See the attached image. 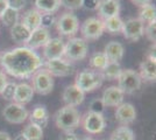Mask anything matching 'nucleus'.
<instances>
[{"label":"nucleus","mask_w":156,"mask_h":140,"mask_svg":"<svg viewBox=\"0 0 156 140\" xmlns=\"http://www.w3.org/2000/svg\"><path fill=\"white\" fill-rule=\"evenodd\" d=\"M0 64L8 75L15 78H29L43 67V61L28 47H18L0 57Z\"/></svg>","instance_id":"obj_1"},{"label":"nucleus","mask_w":156,"mask_h":140,"mask_svg":"<svg viewBox=\"0 0 156 140\" xmlns=\"http://www.w3.org/2000/svg\"><path fill=\"white\" fill-rule=\"evenodd\" d=\"M80 113L76 107L65 106L61 107L55 114V124L59 130L73 131L80 124Z\"/></svg>","instance_id":"obj_2"},{"label":"nucleus","mask_w":156,"mask_h":140,"mask_svg":"<svg viewBox=\"0 0 156 140\" xmlns=\"http://www.w3.org/2000/svg\"><path fill=\"white\" fill-rule=\"evenodd\" d=\"M104 82V77L101 73L92 70V69H85L83 71L77 74L75 85L79 88L83 92H91L98 88L101 87Z\"/></svg>","instance_id":"obj_3"},{"label":"nucleus","mask_w":156,"mask_h":140,"mask_svg":"<svg viewBox=\"0 0 156 140\" xmlns=\"http://www.w3.org/2000/svg\"><path fill=\"white\" fill-rule=\"evenodd\" d=\"M117 81L118 88L124 93H128V95L137 91L142 84V80H141L139 73H136L135 70H132V69L121 70V74Z\"/></svg>","instance_id":"obj_4"},{"label":"nucleus","mask_w":156,"mask_h":140,"mask_svg":"<svg viewBox=\"0 0 156 140\" xmlns=\"http://www.w3.org/2000/svg\"><path fill=\"white\" fill-rule=\"evenodd\" d=\"M87 55V42L82 38H71L65 43L64 56L68 61H82Z\"/></svg>","instance_id":"obj_5"},{"label":"nucleus","mask_w":156,"mask_h":140,"mask_svg":"<svg viewBox=\"0 0 156 140\" xmlns=\"http://www.w3.org/2000/svg\"><path fill=\"white\" fill-rule=\"evenodd\" d=\"M105 32L104 21L99 18H89L82 23L80 33L85 41L98 40Z\"/></svg>","instance_id":"obj_6"},{"label":"nucleus","mask_w":156,"mask_h":140,"mask_svg":"<svg viewBox=\"0 0 156 140\" xmlns=\"http://www.w3.org/2000/svg\"><path fill=\"white\" fill-rule=\"evenodd\" d=\"M33 90L39 95H48L54 89V78L46 69H39L32 76Z\"/></svg>","instance_id":"obj_7"},{"label":"nucleus","mask_w":156,"mask_h":140,"mask_svg":"<svg viewBox=\"0 0 156 140\" xmlns=\"http://www.w3.org/2000/svg\"><path fill=\"white\" fill-rule=\"evenodd\" d=\"M56 23V28L59 35L62 36H73L79 29V21L78 18L71 12H65L59 16Z\"/></svg>","instance_id":"obj_8"},{"label":"nucleus","mask_w":156,"mask_h":140,"mask_svg":"<svg viewBox=\"0 0 156 140\" xmlns=\"http://www.w3.org/2000/svg\"><path fill=\"white\" fill-rule=\"evenodd\" d=\"M80 123L83 125V128L90 134L101 133L106 126V121H105L103 114L94 113V112H90V111H87L84 114V117L80 118Z\"/></svg>","instance_id":"obj_9"},{"label":"nucleus","mask_w":156,"mask_h":140,"mask_svg":"<svg viewBox=\"0 0 156 140\" xmlns=\"http://www.w3.org/2000/svg\"><path fill=\"white\" fill-rule=\"evenodd\" d=\"M121 33L124 34L126 40L136 42L144 34V23L139 18H130L124 21Z\"/></svg>","instance_id":"obj_10"},{"label":"nucleus","mask_w":156,"mask_h":140,"mask_svg":"<svg viewBox=\"0 0 156 140\" xmlns=\"http://www.w3.org/2000/svg\"><path fill=\"white\" fill-rule=\"evenodd\" d=\"M28 111L25 105H20L18 103H9L2 110V117L6 121L11 124H22L28 119Z\"/></svg>","instance_id":"obj_11"},{"label":"nucleus","mask_w":156,"mask_h":140,"mask_svg":"<svg viewBox=\"0 0 156 140\" xmlns=\"http://www.w3.org/2000/svg\"><path fill=\"white\" fill-rule=\"evenodd\" d=\"M46 70L51 76L56 77H66L73 73V66L70 61L65 60L63 57L49 60L46 62Z\"/></svg>","instance_id":"obj_12"},{"label":"nucleus","mask_w":156,"mask_h":140,"mask_svg":"<svg viewBox=\"0 0 156 140\" xmlns=\"http://www.w3.org/2000/svg\"><path fill=\"white\" fill-rule=\"evenodd\" d=\"M65 43L61 38H50V40L43 46V56L47 61L61 59L64 56Z\"/></svg>","instance_id":"obj_13"},{"label":"nucleus","mask_w":156,"mask_h":140,"mask_svg":"<svg viewBox=\"0 0 156 140\" xmlns=\"http://www.w3.org/2000/svg\"><path fill=\"white\" fill-rule=\"evenodd\" d=\"M97 9L100 19L107 20L113 16H119L121 5L119 0H100Z\"/></svg>","instance_id":"obj_14"},{"label":"nucleus","mask_w":156,"mask_h":140,"mask_svg":"<svg viewBox=\"0 0 156 140\" xmlns=\"http://www.w3.org/2000/svg\"><path fill=\"white\" fill-rule=\"evenodd\" d=\"M62 99L65 103V105L76 107L84 102L85 93L75 84H71L64 89V91L62 93Z\"/></svg>","instance_id":"obj_15"},{"label":"nucleus","mask_w":156,"mask_h":140,"mask_svg":"<svg viewBox=\"0 0 156 140\" xmlns=\"http://www.w3.org/2000/svg\"><path fill=\"white\" fill-rule=\"evenodd\" d=\"M115 119L122 125L127 126L136 119V110L129 103H121L115 110Z\"/></svg>","instance_id":"obj_16"},{"label":"nucleus","mask_w":156,"mask_h":140,"mask_svg":"<svg viewBox=\"0 0 156 140\" xmlns=\"http://www.w3.org/2000/svg\"><path fill=\"white\" fill-rule=\"evenodd\" d=\"M124 96L125 93L117 85H112V87H108L104 90L101 100H103L105 106L117 107L118 105H120L122 103Z\"/></svg>","instance_id":"obj_17"},{"label":"nucleus","mask_w":156,"mask_h":140,"mask_svg":"<svg viewBox=\"0 0 156 140\" xmlns=\"http://www.w3.org/2000/svg\"><path fill=\"white\" fill-rule=\"evenodd\" d=\"M140 77L141 80L154 82L156 80V59L154 54H149L146 60L140 64Z\"/></svg>","instance_id":"obj_18"},{"label":"nucleus","mask_w":156,"mask_h":140,"mask_svg":"<svg viewBox=\"0 0 156 140\" xmlns=\"http://www.w3.org/2000/svg\"><path fill=\"white\" fill-rule=\"evenodd\" d=\"M49 40H50V33H49V31L46 29V28H43V27H39V28L32 31L30 36H29V40H28L26 46L34 50V49H37V48L43 47Z\"/></svg>","instance_id":"obj_19"},{"label":"nucleus","mask_w":156,"mask_h":140,"mask_svg":"<svg viewBox=\"0 0 156 140\" xmlns=\"http://www.w3.org/2000/svg\"><path fill=\"white\" fill-rule=\"evenodd\" d=\"M34 90H33L32 85L27 84V83H20L16 84V89H15V93H14L13 102L18 103L20 105H26L30 100L33 99L34 96Z\"/></svg>","instance_id":"obj_20"},{"label":"nucleus","mask_w":156,"mask_h":140,"mask_svg":"<svg viewBox=\"0 0 156 140\" xmlns=\"http://www.w3.org/2000/svg\"><path fill=\"white\" fill-rule=\"evenodd\" d=\"M103 53L107 57L108 62H119V61L122 60V57H124L125 48L120 42L111 41V42H108L105 46Z\"/></svg>","instance_id":"obj_21"},{"label":"nucleus","mask_w":156,"mask_h":140,"mask_svg":"<svg viewBox=\"0 0 156 140\" xmlns=\"http://www.w3.org/2000/svg\"><path fill=\"white\" fill-rule=\"evenodd\" d=\"M28 119L32 124H35L41 128H43L48 125V120H49L48 110L43 105H37L33 109L30 114H28Z\"/></svg>","instance_id":"obj_22"},{"label":"nucleus","mask_w":156,"mask_h":140,"mask_svg":"<svg viewBox=\"0 0 156 140\" xmlns=\"http://www.w3.org/2000/svg\"><path fill=\"white\" fill-rule=\"evenodd\" d=\"M30 31L27 28L22 22H16L11 27V38L15 43H23L27 45L30 36Z\"/></svg>","instance_id":"obj_23"},{"label":"nucleus","mask_w":156,"mask_h":140,"mask_svg":"<svg viewBox=\"0 0 156 140\" xmlns=\"http://www.w3.org/2000/svg\"><path fill=\"white\" fill-rule=\"evenodd\" d=\"M21 22L32 32L34 29L41 27V13L35 8L28 9L26 13L23 14Z\"/></svg>","instance_id":"obj_24"},{"label":"nucleus","mask_w":156,"mask_h":140,"mask_svg":"<svg viewBox=\"0 0 156 140\" xmlns=\"http://www.w3.org/2000/svg\"><path fill=\"white\" fill-rule=\"evenodd\" d=\"M35 9L40 13H55L61 7V0H34Z\"/></svg>","instance_id":"obj_25"},{"label":"nucleus","mask_w":156,"mask_h":140,"mask_svg":"<svg viewBox=\"0 0 156 140\" xmlns=\"http://www.w3.org/2000/svg\"><path fill=\"white\" fill-rule=\"evenodd\" d=\"M107 63H108V60H107V57L105 56V54L103 52L92 54L90 60H89V64H90L92 70H96L99 73H101L104 70L105 67L107 66Z\"/></svg>","instance_id":"obj_26"},{"label":"nucleus","mask_w":156,"mask_h":140,"mask_svg":"<svg viewBox=\"0 0 156 140\" xmlns=\"http://www.w3.org/2000/svg\"><path fill=\"white\" fill-rule=\"evenodd\" d=\"M121 67L119 64V62H108L105 69L101 71V75L104 77V80L114 81L118 80V77L121 74Z\"/></svg>","instance_id":"obj_27"},{"label":"nucleus","mask_w":156,"mask_h":140,"mask_svg":"<svg viewBox=\"0 0 156 140\" xmlns=\"http://www.w3.org/2000/svg\"><path fill=\"white\" fill-rule=\"evenodd\" d=\"M139 19L142 21L143 23H149L153 21H156V9L155 6L151 5V4H147V5H143L140 8V12H139Z\"/></svg>","instance_id":"obj_28"},{"label":"nucleus","mask_w":156,"mask_h":140,"mask_svg":"<svg viewBox=\"0 0 156 140\" xmlns=\"http://www.w3.org/2000/svg\"><path fill=\"white\" fill-rule=\"evenodd\" d=\"M22 134L26 137L28 140H42L43 138V128L40 126L29 123L28 125L25 126Z\"/></svg>","instance_id":"obj_29"},{"label":"nucleus","mask_w":156,"mask_h":140,"mask_svg":"<svg viewBox=\"0 0 156 140\" xmlns=\"http://www.w3.org/2000/svg\"><path fill=\"white\" fill-rule=\"evenodd\" d=\"M103 21H104L105 31H107L110 34L121 33L124 21L121 20L120 16H113V18H110L107 20H103Z\"/></svg>","instance_id":"obj_30"},{"label":"nucleus","mask_w":156,"mask_h":140,"mask_svg":"<svg viewBox=\"0 0 156 140\" xmlns=\"http://www.w3.org/2000/svg\"><path fill=\"white\" fill-rule=\"evenodd\" d=\"M110 140H134V133L128 126H120L112 132Z\"/></svg>","instance_id":"obj_31"},{"label":"nucleus","mask_w":156,"mask_h":140,"mask_svg":"<svg viewBox=\"0 0 156 140\" xmlns=\"http://www.w3.org/2000/svg\"><path fill=\"white\" fill-rule=\"evenodd\" d=\"M0 20L1 22L7 27H12L13 25H15L18 20H19V12L11 9V8H7L4 13L1 14L0 16Z\"/></svg>","instance_id":"obj_32"},{"label":"nucleus","mask_w":156,"mask_h":140,"mask_svg":"<svg viewBox=\"0 0 156 140\" xmlns=\"http://www.w3.org/2000/svg\"><path fill=\"white\" fill-rule=\"evenodd\" d=\"M15 89H16V83L15 82H7V84L1 91V97L6 100H13L14 93H15Z\"/></svg>","instance_id":"obj_33"},{"label":"nucleus","mask_w":156,"mask_h":140,"mask_svg":"<svg viewBox=\"0 0 156 140\" xmlns=\"http://www.w3.org/2000/svg\"><path fill=\"white\" fill-rule=\"evenodd\" d=\"M147 36V39L150 41V42H154L155 43L156 41V21H153V22H149L147 23V26L144 28V34Z\"/></svg>","instance_id":"obj_34"},{"label":"nucleus","mask_w":156,"mask_h":140,"mask_svg":"<svg viewBox=\"0 0 156 140\" xmlns=\"http://www.w3.org/2000/svg\"><path fill=\"white\" fill-rule=\"evenodd\" d=\"M61 6L70 11H76L83 7V0H61Z\"/></svg>","instance_id":"obj_35"},{"label":"nucleus","mask_w":156,"mask_h":140,"mask_svg":"<svg viewBox=\"0 0 156 140\" xmlns=\"http://www.w3.org/2000/svg\"><path fill=\"white\" fill-rule=\"evenodd\" d=\"M56 22V19L54 16V14L50 13H41V27L48 29L49 27H51Z\"/></svg>","instance_id":"obj_36"},{"label":"nucleus","mask_w":156,"mask_h":140,"mask_svg":"<svg viewBox=\"0 0 156 140\" xmlns=\"http://www.w3.org/2000/svg\"><path fill=\"white\" fill-rule=\"evenodd\" d=\"M105 105L104 103H103V100L101 98H97V99H93L91 102V104H90V112H94V113H101L104 112L105 110Z\"/></svg>","instance_id":"obj_37"},{"label":"nucleus","mask_w":156,"mask_h":140,"mask_svg":"<svg viewBox=\"0 0 156 140\" xmlns=\"http://www.w3.org/2000/svg\"><path fill=\"white\" fill-rule=\"evenodd\" d=\"M7 5H8V8L20 12L26 6V0H7Z\"/></svg>","instance_id":"obj_38"},{"label":"nucleus","mask_w":156,"mask_h":140,"mask_svg":"<svg viewBox=\"0 0 156 140\" xmlns=\"http://www.w3.org/2000/svg\"><path fill=\"white\" fill-rule=\"evenodd\" d=\"M100 0H83V7L90 11H96Z\"/></svg>","instance_id":"obj_39"},{"label":"nucleus","mask_w":156,"mask_h":140,"mask_svg":"<svg viewBox=\"0 0 156 140\" xmlns=\"http://www.w3.org/2000/svg\"><path fill=\"white\" fill-rule=\"evenodd\" d=\"M58 140H78V138L72 131H64L63 133L59 135Z\"/></svg>","instance_id":"obj_40"},{"label":"nucleus","mask_w":156,"mask_h":140,"mask_svg":"<svg viewBox=\"0 0 156 140\" xmlns=\"http://www.w3.org/2000/svg\"><path fill=\"white\" fill-rule=\"evenodd\" d=\"M8 82V78H7V75L4 71H0V93L2 91V89L5 88V85Z\"/></svg>","instance_id":"obj_41"},{"label":"nucleus","mask_w":156,"mask_h":140,"mask_svg":"<svg viewBox=\"0 0 156 140\" xmlns=\"http://www.w3.org/2000/svg\"><path fill=\"white\" fill-rule=\"evenodd\" d=\"M7 8H8L7 0H0V16H1V14L4 13Z\"/></svg>","instance_id":"obj_42"},{"label":"nucleus","mask_w":156,"mask_h":140,"mask_svg":"<svg viewBox=\"0 0 156 140\" xmlns=\"http://www.w3.org/2000/svg\"><path fill=\"white\" fill-rule=\"evenodd\" d=\"M151 0H132L133 4H135L137 6H143V5H147V4H150Z\"/></svg>","instance_id":"obj_43"},{"label":"nucleus","mask_w":156,"mask_h":140,"mask_svg":"<svg viewBox=\"0 0 156 140\" xmlns=\"http://www.w3.org/2000/svg\"><path fill=\"white\" fill-rule=\"evenodd\" d=\"M0 140H12V139H11V137H9L8 133L0 131Z\"/></svg>","instance_id":"obj_44"},{"label":"nucleus","mask_w":156,"mask_h":140,"mask_svg":"<svg viewBox=\"0 0 156 140\" xmlns=\"http://www.w3.org/2000/svg\"><path fill=\"white\" fill-rule=\"evenodd\" d=\"M14 140H28V139H27V138L25 137V135H23V134L21 133V134H19V135H18V137H16V138H15Z\"/></svg>","instance_id":"obj_45"},{"label":"nucleus","mask_w":156,"mask_h":140,"mask_svg":"<svg viewBox=\"0 0 156 140\" xmlns=\"http://www.w3.org/2000/svg\"><path fill=\"white\" fill-rule=\"evenodd\" d=\"M78 140H93L92 138H90V137H83V138H80V139Z\"/></svg>","instance_id":"obj_46"},{"label":"nucleus","mask_w":156,"mask_h":140,"mask_svg":"<svg viewBox=\"0 0 156 140\" xmlns=\"http://www.w3.org/2000/svg\"><path fill=\"white\" fill-rule=\"evenodd\" d=\"M0 57H1V55H0Z\"/></svg>","instance_id":"obj_47"},{"label":"nucleus","mask_w":156,"mask_h":140,"mask_svg":"<svg viewBox=\"0 0 156 140\" xmlns=\"http://www.w3.org/2000/svg\"><path fill=\"white\" fill-rule=\"evenodd\" d=\"M119 1H120V0H119Z\"/></svg>","instance_id":"obj_48"}]
</instances>
